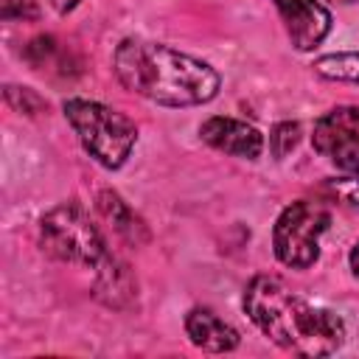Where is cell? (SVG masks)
<instances>
[{
	"label": "cell",
	"mask_w": 359,
	"mask_h": 359,
	"mask_svg": "<svg viewBox=\"0 0 359 359\" xmlns=\"http://www.w3.org/2000/svg\"><path fill=\"white\" fill-rule=\"evenodd\" d=\"M112 70L118 81L160 107H196L208 104L219 93V73L182 50L163 42L129 36L115 48Z\"/></svg>",
	"instance_id": "6da1fadb"
},
{
	"label": "cell",
	"mask_w": 359,
	"mask_h": 359,
	"mask_svg": "<svg viewBox=\"0 0 359 359\" xmlns=\"http://www.w3.org/2000/svg\"><path fill=\"white\" fill-rule=\"evenodd\" d=\"M244 311L278 348L297 356H328L345 342L339 314L292 292L278 275H255L244 289Z\"/></svg>",
	"instance_id": "7a4b0ae2"
},
{
	"label": "cell",
	"mask_w": 359,
	"mask_h": 359,
	"mask_svg": "<svg viewBox=\"0 0 359 359\" xmlns=\"http://www.w3.org/2000/svg\"><path fill=\"white\" fill-rule=\"evenodd\" d=\"M62 109H65L67 123L79 135L84 151L98 165L115 171L129 160L137 143V126L129 115H123L121 109L109 104L90 101V98H67Z\"/></svg>",
	"instance_id": "3957f363"
},
{
	"label": "cell",
	"mask_w": 359,
	"mask_h": 359,
	"mask_svg": "<svg viewBox=\"0 0 359 359\" xmlns=\"http://www.w3.org/2000/svg\"><path fill=\"white\" fill-rule=\"evenodd\" d=\"M39 244L50 258L79 266H98L109 252L101 230L79 202H62L39 219Z\"/></svg>",
	"instance_id": "277c9868"
},
{
	"label": "cell",
	"mask_w": 359,
	"mask_h": 359,
	"mask_svg": "<svg viewBox=\"0 0 359 359\" xmlns=\"http://www.w3.org/2000/svg\"><path fill=\"white\" fill-rule=\"evenodd\" d=\"M331 213L323 202L297 199L280 210L272 227V250L283 266L309 269L320 258V236L328 230Z\"/></svg>",
	"instance_id": "5b68a950"
},
{
	"label": "cell",
	"mask_w": 359,
	"mask_h": 359,
	"mask_svg": "<svg viewBox=\"0 0 359 359\" xmlns=\"http://www.w3.org/2000/svg\"><path fill=\"white\" fill-rule=\"evenodd\" d=\"M314 151L328 157L339 171L359 174V107H334L314 121Z\"/></svg>",
	"instance_id": "8992f818"
},
{
	"label": "cell",
	"mask_w": 359,
	"mask_h": 359,
	"mask_svg": "<svg viewBox=\"0 0 359 359\" xmlns=\"http://www.w3.org/2000/svg\"><path fill=\"white\" fill-rule=\"evenodd\" d=\"M297 50L317 48L331 31V14L317 0H272Z\"/></svg>",
	"instance_id": "52a82bcc"
},
{
	"label": "cell",
	"mask_w": 359,
	"mask_h": 359,
	"mask_svg": "<svg viewBox=\"0 0 359 359\" xmlns=\"http://www.w3.org/2000/svg\"><path fill=\"white\" fill-rule=\"evenodd\" d=\"M199 137L216 151H224L241 160H258L264 151V135L252 123L238 118L213 115L199 126Z\"/></svg>",
	"instance_id": "ba28073f"
},
{
	"label": "cell",
	"mask_w": 359,
	"mask_h": 359,
	"mask_svg": "<svg viewBox=\"0 0 359 359\" xmlns=\"http://www.w3.org/2000/svg\"><path fill=\"white\" fill-rule=\"evenodd\" d=\"M185 334L188 339L202 348V351H210V353H227V351H236L241 337L238 331L224 323L216 311L205 309V306H196L185 314Z\"/></svg>",
	"instance_id": "9c48e42d"
},
{
	"label": "cell",
	"mask_w": 359,
	"mask_h": 359,
	"mask_svg": "<svg viewBox=\"0 0 359 359\" xmlns=\"http://www.w3.org/2000/svg\"><path fill=\"white\" fill-rule=\"evenodd\" d=\"M95 297L109 309H129L137 300V280L132 278L129 266L107 252V258L95 266Z\"/></svg>",
	"instance_id": "30bf717a"
},
{
	"label": "cell",
	"mask_w": 359,
	"mask_h": 359,
	"mask_svg": "<svg viewBox=\"0 0 359 359\" xmlns=\"http://www.w3.org/2000/svg\"><path fill=\"white\" fill-rule=\"evenodd\" d=\"M95 202H98L101 216L109 222V227H112L123 241H129L132 247L149 241V230H146L143 219H140L115 191H101V194L95 196Z\"/></svg>",
	"instance_id": "8fae6325"
},
{
	"label": "cell",
	"mask_w": 359,
	"mask_h": 359,
	"mask_svg": "<svg viewBox=\"0 0 359 359\" xmlns=\"http://www.w3.org/2000/svg\"><path fill=\"white\" fill-rule=\"evenodd\" d=\"M314 73L331 81H351L359 84V50L345 53H328L314 62Z\"/></svg>",
	"instance_id": "7c38bea8"
},
{
	"label": "cell",
	"mask_w": 359,
	"mask_h": 359,
	"mask_svg": "<svg viewBox=\"0 0 359 359\" xmlns=\"http://www.w3.org/2000/svg\"><path fill=\"white\" fill-rule=\"evenodd\" d=\"M297 143H300V123L280 121V123L272 126V132H269V151H272V157L283 160L289 151L297 149Z\"/></svg>",
	"instance_id": "4fadbf2b"
},
{
	"label": "cell",
	"mask_w": 359,
	"mask_h": 359,
	"mask_svg": "<svg viewBox=\"0 0 359 359\" xmlns=\"http://www.w3.org/2000/svg\"><path fill=\"white\" fill-rule=\"evenodd\" d=\"M325 188H328V194H331L339 205H345V208H351V210H359V174H348V177L328 180Z\"/></svg>",
	"instance_id": "5bb4252c"
},
{
	"label": "cell",
	"mask_w": 359,
	"mask_h": 359,
	"mask_svg": "<svg viewBox=\"0 0 359 359\" xmlns=\"http://www.w3.org/2000/svg\"><path fill=\"white\" fill-rule=\"evenodd\" d=\"M6 101H8L17 112H25V115H39V112L48 107L31 87H17V84H8V87H6Z\"/></svg>",
	"instance_id": "9a60e30c"
},
{
	"label": "cell",
	"mask_w": 359,
	"mask_h": 359,
	"mask_svg": "<svg viewBox=\"0 0 359 359\" xmlns=\"http://www.w3.org/2000/svg\"><path fill=\"white\" fill-rule=\"evenodd\" d=\"M3 20H39V0H0Z\"/></svg>",
	"instance_id": "2e32d148"
},
{
	"label": "cell",
	"mask_w": 359,
	"mask_h": 359,
	"mask_svg": "<svg viewBox=\"0 0 359 359\" xmlns=\"http://www.w3.org/2000/svg\"><path fill=\"white\" fill-rule=\"evenodd\" d=\"M48 3H50V6H53L59 14H70V11H73V8H76L81 0H48Z\"/></svg>",
	"instance_id": "e0dca14e"
},
{
	"label": "cell",
	"mask_w": 359,
	"mask_h": 359,
	"mask_svg": "<svg viewBox=\"0 0 359 359\" xmlns=\"http://www.w3.org/2000/svg\"><path fill=\"white\" fill-rule=\"evenodd\" d=\"M348 264H351V272L359 278V241L353 244V250H351V255H348Z\"/></svg>",
	"instance_id": "ac0fdd59"
},
{
	"label": "cell",
	"mask_w": 359,
	"mask_h": 359,
	"mask_svg": "<svg viewBox=\"0 0 359 359\" xmlns=\"http://www.w3.org/2000/svg\"><path fill=\"white\" fill-rule=\"evenodd\" d=\"M331 3H356V0H331Z\"/></svg>",
	"instance_id": "d6986e66"
}]
</instances>
